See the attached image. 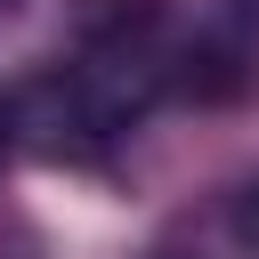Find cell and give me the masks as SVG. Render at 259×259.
I'll list each match as a JSON object with an SVG mask.
<instances>
[{
	"label": "cell",
	"instance_id": "6da1fadb",
	"mask_svg": "<svg viewBox=\"0 0 259 259\" xmlns=\"http://www.w3.org/2000/svg\"><path fill=\"white\" fill-rule=\"evenodd\" d=\"M0 154H8V105H0Z\"/></svg>",
	"mask_w": 259,
	"mask_h": 259
},
{
	"label": "cell",
	"instance_id": "7a4b0ae2",
	"mask_svg": "<svg viewBox=\"0 0 259 259\" xmlns=\"http://www.w3.org/2000/svg\"><path fill=\"white\" fill-rule=\"evenodd\" d=\"M251 235H259V202H251Z\"/></svg>",
	"mask_w": 259,
	"mask_h": 259
}]
</instances>
